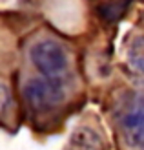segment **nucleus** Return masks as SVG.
Masks as SVG:
<instances>
[{"instance_id":"1","label":"nucleus","mask_w":144,"mask_h":150,"mask_svg":"<svg viewBox=\"0 0 144 150\" xmlns=\"http://www.w3.org/2000/svg\"><path fill=\"white\" fill-rule=\"evenodd\" d=\"M29 59L42 77L48 79H64L70 70V53L58 40L44 37L31 44Z\"/></svg>"},{"instance_id":"2","label":"nucleus","mask_w":144,"mask_h":150,"mask_svg":"<svg viewBox=\"0 0 144 150\" xmlns=\"http://www.w3.org/2000/svg\"><path fill=\"white\" fill-rule=\"evenodd\" d=\"M24 95L33 108L49 110L66 99V82L64 79L37 77L24 86Z\"/></svg>"},{"instance_id":"3","label":"nucleus","mask_w":144,"mask_h":150,"mask_svg":"<svg viewBox=\"0 0 144 150\" xmlns=\"http://www.w3.org/2000/svg\"><path fill=\"white\" fill-rule=\"evenodd\" d=\"M119 123L128 145L135 150H144V93L126 103L120 110Z\"/></svg>"},{"instance_id":"4","label":"nucleus","mask_w":144,"mask_h":150,"mask_svg":"<svg viewBox=\"0 0 144 150\" xmlns=\"http://www.w3.org/2000/svg\"><path fill=\"white\" fill-rule=\"evenodd\" d=\"M128 62L140 75H144V37H135L128 48Z\"/></svg>"},{"instance_id":"5","label":"nucleus","mask_w":144,"mask_h":150,"mask_svg":"<svg viewBox=\"0 0 144 150\" xmlns=\"http://www.w3.org/2000/svg\"><path fill=\"white\" fill-rule=\"evenodd\" d=\"M9 101H11L9 92H7L6 84H2V82H0V112H6V110H7V106H9Z\"/></svg>"}]
</instances>
